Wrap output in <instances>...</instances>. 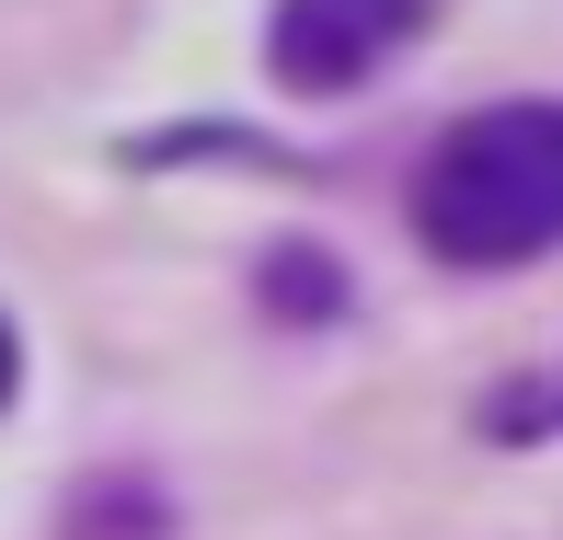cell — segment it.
I'll return each mask as SVG.
<instances>
[{"label":"cell","mask_w":563,"mask_h":540,"mask_svg":"<svg viewBox=\"0 0 563 540\" xmlns=\"http://www.w3.org/2000/svg\"><path fill=\"white\" fill-rule=\"evenodd\" d=\"M415 230L438 265H529L563 242V104H483L415 173Z\"/></svg>","instance_id":"obj_1"},{"label":"cell","mask_w":563,"mask_h":540,"mask_svg":"<svg viewBox=\"0 0 563 540\" xmlns=\"http://www.w3.org/2000/svg\"><path fill=\"white\" fill-rule=\"evenodd\" d=\"M0 403H12V322H0Z\"/></svg>","instance_id":"obj_3"},{"label":"cell","mask_w":563,"mask_h":540,"mask_svg":"<svg viewBox=\"0 0 563 540\" xmlns=\"http://www.w3.org/2000/svg\"><path fill=\"white\" fill-rule=\"evenodd\" d=\"M415 35H426V0H276L265 58H276V81H288V92L334 104V92L379 81Z\"/></svg>","instance_id":"obj_2"}]
</instances>
